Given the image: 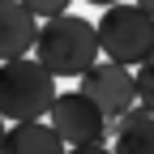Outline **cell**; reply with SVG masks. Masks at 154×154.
<instances>
[{
  "label": "cell",
  "mask_w": 154,
  "mask_h": 154,
  "mask_svg": "<svg viewBox=\"0 0 154 154\" xmlns=\"http://www.w3.org/2000/svg\"><path fill=\"white\" fill-rule=\"evenodd\" d=\"M99 34L86 17L77 13H64L56 22H43L38 26V38H34V60L43 64L51 77H82L99 64Z\"/></svg>",
  "instance_id": "1"
},
{
  "label": "cell",
  "mask_w": 154,
  "mask_h": 154,
  "mask_svg": "<svg viewBox=\"0 0 154 154\" xmlns=\"http://www.w3.org/2000/svg\"><path fill=\"white\" fill-rule=\"evenodd\" d=\"M56 103V77L38 60H9L0 64V120L9 124H34Z\"/></svg>",
  "instance_id": "2"
},
{
  "label": "cell",
  "mask_w": 154,
  "mask_h": 154,
  "mask_svg": "<svg viewBox=\"0 0 154 154\" xmlns=\"http://www.w3.org/2000/svg\"><path fill=\"white\" fill-rule=\"evenodd\" d=\"M94 34H99V51L107 56V64L141 69L154 56V17H146L141 5H111V9H103Z\"/></svg>",
  "instance_id": "3"
},
{
  "label": "cell",
  "mask_w": 154,
  "mask_h": 154,
  "mask_svg": "<svg viewBox=\"0 0 154 154\" xmlns=\"http://www.w3.org/2000/svg\"><path fill=\"white\" fill-rule=\"evenodd\" d=\"M47 124L51 133L64 141V150H77V146H107V120L103 111L94 107L90 99H82V94H56V103L47 111Z\"/></svg>",
  "instance_id": "4"
},
{
  "label": "cell",
  "mask_w": 154,
  "mask_h": 154,
  "mask_svg": "<svg viewBox=\"0 0 154 154\" xmlns=\"http://www.w3.org/2000/svg\"><path fill=\"white\" fill-rule=\"evenodd\" d=\"M77 94L82 99H90L94 107L103 111V120H120L124 111L137 107V86H133V73L120 69V64H94L86 77H82V86H77Z\"/></svg>",
  "instance_id": "5"
},
{
  "label": "cell",
  "mask_w": 154,
  "mask_h": 154,
  "mask_svg": "<svg viewBox=\"0 0 154 154\" xmlns=\"http://www.w3.org/2000/svg\"><path fill=\"white\" fill-rule=\"evenodd\" d=\"M38 22L26 13L22 0H0V64L26 60V51H34Z\"/></svg>",
  "instance_id": "6"
},
{
  "label": "cell",
  "mask_w": 154,
  "mask_h": 154,
  "mask_svg": "<svg viewBox=\"0 0 154 154\" xmlns=\"http://www.w3.org/2000/svg\"><path fill=\"white\" fill-rule=\"evenodd\" d=\"M0 154H64V141L51 133V124L34 120V124H9Z\"/></svg>",
  "instance_id": "7"
},
{
  "label": "cell",
  "mask_w": 154,
  "mask_h": 154,
  "mask_svg": "<svg viewBox=\"0 0 154 154\" xmlns=\"http://www.w3.org/2000/svg\"><path fill=\"white\" fill-rule=\"evenodd\" d=\"M111 154H154V116L133 124V128H124V133H116Z\"/></svg>",
  "instance_id": "8"
},
{
  "label": "cell",
  "mask_w": 154,
  "mask_h": 154,
  "mask_svg": "<svg viewBox=\"0 0 154 154\" xmlns=\"http://www.w3.org/2000/svg\"><path fill=\"white\" fill-rule=\"evenodd\" d=\"M133 86H137V107H146V111L154 116V56L133 73Z\"/></svg>",
  "instance_id": "9"
},
{
  "label": "cell",
  "mask_w": 154,
  "mask_h": 154,
  "mask_svg": "<svg viewBox=\"0 0 154 154\" xmlns=\"http://www.w3.org/2000/svg\"><path fill=\"white\" fill-rule=\"evenodd\" d=\"M22 5H26V13L34 17V22H56V17L69 13L64 0H22Z\"/></svg>",
  "instance_id": "10"
},
{
  "label": "cell",
  "mask_w": 154,
  "mask_h": 154,
  "mask_svg": "<svg viewBox=\"0 0 154 154\" xmlns=\"http://www.w3.org/2000/svg\"><path fill=\"white\" fill-rule=\"evenodd\" d=\"M141 120H150V111H146V107H133V111H124V116H120V120H111L107 128H111V137H116V133H124V128L141 124Z\"/></svg>",
  "instance_id": "11"
},
{
  "label": "cell",
  "mask_w": 154,
  "mask_h": 154,
  "mask_svg": "<svg viewBox=\"0 0 154 154\" xmlns=\"http://www.w3.org/2000/svg\"><path fill=\"white\" fill-rule=\"evenodd\" d=\"M64 154H111L107 146H77V150H64Z\"/></svg>",
  "instance_id": "12"
},
{
  "label": "cell",
  "mask_w": 154,
  "mask_h": 154,
  "mask_svg": "<svg viewBox=\"0 0 154 154\" xmlns=\"http://www.w3.org/2000/svg\"><path fill=\"white\" fill-rule=\"evenodd\" d=\"M141 13H146V17H154V0H141Z\"/></svg>",
  "instance_id": "13"
},
{
  "label": "cell",
  "mask_w": 154,
  "mask_h": 154,
  "mask_svg": "<svg viewBox=\"0 0 154 154\" xmlns=\"http://www.w3.org/2000/svg\"><path fill=\"white\" fill-rule=\"evenodd\" d=\"M0 141H5V120H0Z\"/></svg>",
  "instance_id": "14"
}]
</instances>
